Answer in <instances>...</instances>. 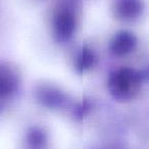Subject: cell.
<instances>
[{
	"mask_svg": "<svg viewBox=\"0 0 149 149\" xmlns=\"http://www.w3.org/2000/svg\"><path fill=\"white\" fill-rule=\"evenodd\" d=\"M140 86V77L134 70L123 68L110 74L108 90L116 99H130Z\"/></svg>",
	"mask_w": 149,
	"mask_h": 149,
	"instance_id": "cell-1",
	"label": "cell"
},
{
	"mask_svg": "<svg viewBox=\"0 0 149 149\" xmlns=\"http://www.w3.org/2000/svg\"><path fill=\"white\" fill-rule=\"evenodd\" d=\"M76 17L70 10L66 8L59 9L53 19V30L58 40H68L76 30Z\"/></svg>",
	"mask_w": 149,
	"mask_h": 149,
	"instance_id": "cell-2",
	"label": "cell"
},
{
	"mask_svg": "<svg viewBox=\"0 0 149 149\" xmlns=\"http://www.w3.org/2000/svg\"><path fill=\"white\" fill-rule=\"evenodd\" d=\"M137 44L135 35L128 31H120L114 35L110 43V50L116 56H124L133 51Z\"/></svg>",
	"mask_w": 149,
	"mask_h": 149,
	"instance_id": "cell-3",
	"label": "cell"
},
{
	"mask_svg": "<svg viewBox=\"0 0 149 149\" xmlns=\"http://www.w3.org/2000/svg\"><path fill=\"white\" fill-rule=\"evenodd\" d=\"M142 13L140 0H116L114 3V13L123 21H133Z\"/></svg>",
	"mask_w": 149,
	"mask_h": 149,
	"instance_id": "cell-4",
	"label": "cell"
},
{
	"mask_svg": "<svg viewBox=\"0 0 149 149\" xmlns=\"http://www.w3.org/2000/svg\"><path fill=\"white\" fill-rule=\"evenodd\" d=\"M37 98L42 105L48 108H55L62 105L65 100L63 93L52 86H42L37 90Z\"/></svg>",
	"mask_w": 149,
	"mask_h": 149,
	"instance_id": "cell-5",
	"label": "cell"
},
{
	"mask_svg": "<svg viewBox=\"0 0 149 149\" xmlns=\"http://www.w3.org/2000/svg\"><path fill=\"white\" fill-rule=\"evenodd\" d=\"M17 87V76L6 63H0V97H6L15 91Z\"/></svg>",
	"mask_w": 149,
	"mask_h": 149,
	"instance_id": "cell-6",
	"label": "cell"
},
{
	"mask_svg": "<svg viewBox=\"0 0 149 149\" xmlns=\"http://www.w3.org/2000/svg\"><path fill=\"white\" fill-rule=\"evenodd\" d=\"M94 61H95V55L93 51L88 48H83L74 59V68L79 72H86L92 68Z\"/></svg>",
	"mask_w": 149,
	"mask_h": 149,
	"instance_id": "cell-7",
	"label": "cell"
},
{
	"mask_svg": "<svg viewBox=\"0 0 149 149\" xmlns=\"http://www.w3.org/2000/svg\"><path fill=\"white\" fill-rule=\"evenodd\" d=\"M27 141H28V144L32 148L39 149L40 147L44 146V144L46 143V136L42 130L34 128L33 130H31L28 133Z\"/></svg>",
	"mask_w": 149,
	"mask_h": 149,
	"instance_id": "cell-8",
	"label": "cell"
}]
</instances>
